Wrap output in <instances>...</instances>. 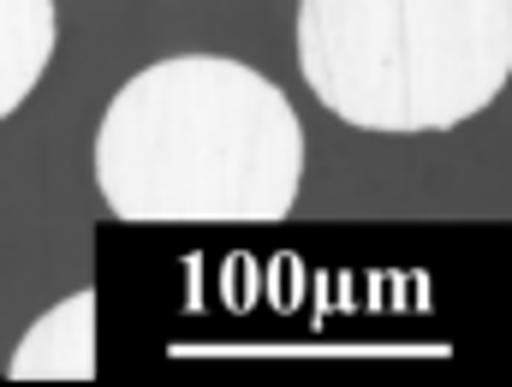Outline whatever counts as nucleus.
I'll return each mask as SVG.
<instances>
[{"instance_id":"nucleus-3","label":"nucleus","mask_w":512,"mask_h":387,"mask_svg":"<svg viewBox=\"0 0 512 387\" xmlns=\"http://www.w3.org/2000/svg\"><path fill=\"white\" fill-rule=\"evenodd\" d=\"M18 382H90L96 376V298L72 292L54 304L6 364Z\"/></svg>"},{"instance_id":"nucleus-4","label":"nucleus","mask_w":512,"mask_h":387,"mask_svg":"<svg viewBox=\"0 0 512 387\" xmlns=\"http://www.w3.org/2000/svg\"><path fill=\"white\" fill-rule=\"evenodd\" d=\"M54 0H0V120L24 108L54 60Z\"/></svg>"},{"instance_id":"nucleus-1","label":"nucleus","mask_w":512,"mask_h":387,"mask_svg":"<svg viewBox=\"0 0 512 387\" xmlns=\"http://www.w3.org/2000/svg\"><path fill=\"white\" fill-rule=\"evenodd\" d=\"M298 185L292 102L227 54L143 66L96 126V191L120 221H280Z\"/></svg>"},{"instance_id":"nucleus-2","label":"nucleus","mask_w":512,"mask_h":387,"mask_svg":"<svg viewBox=\"0 0 512 387\" xmlns=\"http://www.w3.org/2000/svg\"><path fill=\"white\" fill-rule=\"evenodd\" d=\"M298 72L358 131H453L512 72V0H298Z\"/></svg>"}]
</instances>
